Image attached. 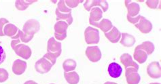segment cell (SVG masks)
I'll return each mask as SVG.
<instances>
[{
	"instance_id": "cell-1",
	"label": "cell",
	"mask_w": 161,
	"mask_h": 84,
	"mask_svg": "<svg viewBox=\"0 0 161 84\" xmlns=\"http://www.w3.org/2000/svg\"><path fill=\"white\" fill-rule=\"evenodd\" d=\"M69 25L65 21L59 20L54 24V37L58 41L64 40L67 37V30Z\"/></svg>"
},
{
	"instance_id": "cell-2",
	"label": "cell",
	"mask_w": 161,
	"mask_h": 84,
	"mask_svg": "<svg viewBox=\"0 0 161 84\" xmlns=\"http://www.w3.org/2000/svg\"><path fill=\"white\" fill-rule=\"evenodd\" d=\"M84 39L87 44H97L99 42V31L98 29L88 27L84 31Z\"/></svg>"
},
{
	"instance_id": "cell-3",
	"label": "cell",
	"mask_w": 161,
	"mask_h": 84,
	"mask_svg": "<svg viewBox=\"0 0 161 84\" xmlns=\"http://www.w3.org/2000/svg\"><path fill=\"white\" fill-rule=\"evenodd\" d=\"M40 29V24L37 20L29 19L25 23L23 27V32L29 36L34 37Z\"/></svg>"
},
{
	"instance_id": "cell-4",
	"label": "cell",
	"mask_w": 161,
	"mask_h": 84,
	"mask_svg": "<svg viewBox=\"0 0 161 84\" xmlns=\"http://www.w3.org/2000/svg\"><path fill=\"white\" fill-rule=\"evenodd\" d=\"M14 52L21 58L28 60L31 56V50L28 45L23 44H18L12 47Z\"/></svg>"
},
{
	"instance_id": "cell-5",
	"label": "cell",
	"mask_w": 161,
	"mask_h": 84,
	"mask_svg": "<svg viewBox=\"0 0 161 84\" xmlns=\"http://www.w3.org/2000/svg\"><path fill=\"white\" fill-rule=\"evenodd\" d=\"M53 66L52 63L43 56L36 62L35 69L37 73L45 74L48 73L51 70Z\"/></svg>"
},
{
	"instance_id": "cell-6",
	"label": "cell",
	"mask_w": 161,
	"mask_h": 84,
	"mask_svg": "<svg viewBox=\"0 0 161 84\" xmlns=\"http://www.w3.org/2000/svg\"><path fill=\"white\" fill-rule=\"evenodd\" d=\"M100 7L102 8L103 12H107L108 10V3L104 0H87L84 3V9L87 11H91L92 8Z\"/></svg>"
},
{
	"instance_id": "cell-7",
	"label": "cell",
	"mask_w": 161,
	"mask_h": 84,
	"mask_svg": "<svg viewBox=\"0 0 161 84\" xmlns=\"http://www.w3.org/2000/svg\"><path fill=\"white\" fill-rule=\"evenodd\" d=\"M125 77L128 84H138L141 80V77L138 73V70L133 67L126 69Z\"/></svg>"
},
{
	"instance_id": "cell-8",
	"label": "cell",
	"mask_w": 161,
	"mask_h": 84,
	"mask_svg": "<svg viewBox=\"0 0 161 84\" xmlns=\"http://www.w3.org/2000/svg\"><path fill=\"white\" fill-rule=\"evenodd\" d=\"M86 56L91 62H97L101 60V52L98 46H89L86 50Z\"/></svg>"
},
{
	"instance_id": "cell-9",
	"label": "cell",
	"mask_w": 161,
	"mask_h": 84,
	"mask_svg": "<svg viewBox=\"0 0 161 84\" xmlns=\"http://www.w3.org/2000/svg\"><path fill=\"white\" fill-rule=\"evenodd\" d=\"M147 73L152 79H159L161 77V69L160 63L154 61L148 65L147 67Z\"/></svg>"
},
{
	"instance_id": "cell-10",
	"label": "cell",
	"mask_w": 161,
	"mask_h": 84,
	"mask_svg": "<svg viewBox=\"0 0 161 84\" xmlns=\"http://www.w3.org/2000/svg\"><path fill=\"white\" fill-rule=\"evenodd\" d=\"M135 26L137 28L140 32L143 34H147L152 30V24L150 20H147L144 16H142L141 18L139 19L138 23L135 24Z\"/></svg>"
},
{
	"instance_id": "cell-11",
	"label": "cell",
	"mask_w": 161,
	"mask_h": 84,
	"mask_svg": "<svg viewBox=\"0 0 161 84\" xmlns=\"http://www.w3.org/2000/svg\"><path fill=\"white\" fill-rule=\"evenodd\" d=\"M125 3L127 8V11H128L127 15H129L130 17H136L137 16H138L139 11H140V6L137 3L129 1V0H126Z\"/></svg>"
},
{
	"instance_id": "cell-12",
	"label": "cell",
	"mask_w": 161,
	"mask_h": 84,
	"mask_svg": "<svg viewBox=\"0 0 161 84\" xmlns=\"http://www.w3.org/2000/svg\"><path fill=\"white\" fill-rule=\"evenodd\" d=\"M27 66V64L26 62L20 59H16L12 65V72L16 75H21L25 73Z\"/></svg>"
},
{
	"instance_id": "cell-13",
	"label": "cell",
	"mask_w": 161,
	"mask_h": 84,
	"mask_svg": "<svg viewBox=\"0 0 161 84\" xmlns=\"http://www.w3.org/2000/svg\"><path fill=\"white\" fill-rule=\"evenodd\" d=\"M61 43L57 41L54 37H50L48 41L47 52L61 54Z\"/></svg>"
},
{
	"instance_id": "cell-14",
	"label": "cell",
	"mask_w": 161,
	"mask_h": 84,
	"mask_svg": "<svg viewBox=\"0 0 161 84\" xmlns=\"http://www.w3.org/2000/svg\"><path fill=\"white\" fill-rule=\"evenodd\" d=\"M90 24L93 27H95L101 29V30L105 33L111 30L112 27H114L111 21L106 18H103L100 20L99 22L90 23Z\"/></svg>"
},
{
	"instance_id": "cell-15",
	"label": "cell",
	"mask_w": 161,
	"mask_h": 84,
	"mask_svg": "<svg viewBox=\"0 0 161 84\" xmlns=\"http://www.w3.org/2000/svg\"><path fill=\"white\" fill-rule=\"evenodd\" d=\"M108 71L109 76L115 79L120 77L122 73V69L121 66L116 62L110 63L108 66Z\"/></svg>"
},
{
	"instance_id": "cell-16",
	"label": "cell",
	"mask_w": 161,
	"mask_h": 84,
	"mask_svg": "<svg viewBox=\"0 0 161 84\" xmlns=\"http://www.w3.org/2000/svg\"><path fill=\"white\" fill-rule=\"evenodd\" d=\"M120 62L122 65H124L125 68L127 69L129 68V67H133L136 69H139V65L137 64L136 62H135L132 56H131L129 54H123L120 56Z\"/></svg>"
},
{
	"instance_id": "cell-17",
	"label": "cell",
	"mask_w": 161,
	"mask_h": 84,
	"mask_svg": "<svg viewBox=\"0 0 161 84\" xmlns=\"http://www.w3.org/2000/svg\"><path fill=\"white\" fill-rule=\"evenodd\" d=\"M105 36L111 43L116 44L121 38V33L116 27H113L111 30L105 33Z\"/></svg>"
},
{
	"instance_id": "cell-18",
	"label": "cell",
	"mask_w": 161,
	"mask_h": 84,
	"mask_svg": "<svg viewBox=\"0 0 161 84\" xmlns=\"http://www.w3.org/2000/svg\"><path fill=\"white\" fill-rule=\"evenodd\" d=\"M136 42L135 37L132 35H130L129 33H121V39L120 43L125 47L130 48L133 46Z\"/></svg>"
},
{
	"instance_id": "cell-19",
	"label": "cell",
	"mask_w": 161,
	"mask_h": 84,
	"mask_svg": "<svg viewBox=\"0 0 161 84\" xmlns=\"http://www.w3.org/2000/svg\"><path fill=\"white\" fill-rule=\"evenodd\" d=\"M103 17V11L99 7L92 8L90 11L89 23L99 22Z\"/></svg>"
},
{
	"instance_id": "cell-20",
	"label": "cell",
	"mask_w": 161,
	"mask_h": 84,
	"mask_svg": "<svg viewBox=\"0 0 161 84\" xmlns=\"http://www.w3.org/2000/svg\"><path fill=\"white\" fill-rule=\"evenodd\" d=\"M19 28L15 26L14 24L11 23L6 24L3 27V33L4 35L10 37L11 38L16 35L19 31Z\"/></svg>"
},
{
	"instance_id": "cell-21",
	"label": "cell",
	"mask_w": 161,
	"mask_h": 84,
	"mask_svg": "<svg viewBox=\"0 0 161 84\" xmlns=\"http://www.w3.org/2000/svg\"><path fill=\"white\" fill-rule=\"evenodd\" d=\"M133 58L135 60L139 63V64H143V63H144L147 60V54L146 52H144L143 50L135 48L133 54Z\"/></svg>"
},
{
	"instance_id": "cell-22",
	"label": "cell",
	"mask_w": 161,
	"mask_h": 84,
	"mask_svg": "<svg viewBox=\"0 0 161 84\" xmlns=\"http://www.w3.org/2000/svg\"><path fill=\"white\" fill-rule=\"evenodd\" d=\"M64 77L69 84H78L80 81L79 75L75 71L64 73Z\"/></svg>"
},
{
	"instance_id": "cell-23",
	"label": "cell",
	"mask_w": 161,
	"mask_h": 84,
	"mask_svg": "<svg viewBox=\"0 0 161 84\" xmlns=\"http://www.w3.org/2000/svg\"><path fill=\"white\" fill-rule=\"evenodd\" d=\"M136 48L143 50L144 52H146L147 53V55H150V54H152L154 52L155 50V46L151 41H144L142 44L137 45Z\"/></svg>"
},
{
	"instance_id": "cell-24",
	"label": "cell",
	"mask_w": 161,
	"mask_h": 84,
	"mask_svg": "<svg viewBox=\"0 0 161 84\" xmlns=\"http://www.w3.org/2000/svg\"><path fill=\"white\" fill-rule=\"evenodd\" d=\"M55 14L57 16V20L58 21L59 20H63L65 21V22L68 24V25H71L73 23V17L71 16V13L69 14H65V13H61V12H59L57 8L56 12H55Z\"/></svg>"
},
{
	"instance_id": "cell-25",
	"label": "cell",
	"mask_w": 161,
	"mask_h": 84,
	"mask_svg": "<svg viewBox=\"0 0 161 84\" xmlns=\"http://www.w3.org/2000/svg\"><path fill=\"white\" fill-rule=\"evenodd\" d=\"M76 66H77V63L74 60L71 59V58H68V59L65 60L63 63V68L65 73L74 71Z\"/></svg>"
},
{
	"instance_id": "cell-26",
	"label": "cell",
	"mask_w": 161,
	"mask_h": 84,
	"mask_svg": "<svg viewBox=\"0 0 161 84\" xmlns=\"http://www.w3.org/2000/svg\"><path fill=\"white\" fill-rule=\"evenodd\" d=\"M33 38V37L27 35L26 34H25V33L23 32V31H21L20 29H19L17 34H16V35L14 36V37H12V39H19L20 41L23 42V43H28V42L30 41Z\"/></svg>"
},
{
	"instance_id": "cell-27",
	"label": "cell",
	"mask_w": 161,
	"mask_h": 84,
	"mask_svg": "<svg viewBox=\"0 0 161 84\" xmlns=\"http://www.w3.org/2000/svg\"><path fill=\"white\" fill-rule=\"evenodd\" d=\"M37 1H16L15 2V7L16 9L20 11H23L27 9V8L31 5V4L36 2Z\"/></svg>"
},
{
	"instance_id": "cell-28",
	"label": "cell",
	"mask_w": 161,
	"mask_h": 84,
	"mask_svg": "<svg viewBox=\"0 0 161 84\" xmlns=\"http://www.w3.org/2000/svg\"><path fill=\"white\" fill-rule=\"evenodd\" d=\"M57 9L59 12H61V13H65V14L71 13V9H70V8H69L66 6L64 0H61V1H59L58 2Z\"/></svg>"
},
{
	"instance_id": "cell-29",
	"label": "cell",
	"mask_w": 161,
	"mask_h": 84,
	"mask_svg": "<svg viewBox=\"0 0 161 84\" xmlns=\"http://www.w3.org/2000/svg\"><path fill=\"white\" fill-rule=\"evenodd\" d=\"M61 54H58V53H50V52H47L45 55L44 56V58H46V59L48 60L50 62L52 63L53 65H54L55 63L57 62V58L61 56Z\"/></svg>"
},
{
	"instance_id": "cell-30",
	"label": "cell",
	"mask_w": 161,
	"mask_h": 84,
	"mask_svg": "<svg viewBox=\"0 0 161 84\" xmlns=\"http://www.w3.org/2000/svg\"><path fill=\"white\" fill-rule=\"evenodd\" d=\"M84 1H80V0H65V3L66 6L70 9L71 8H75L77 7L80 3H83Z\"/></svg>"
},
{
	"instance_id": "cell-31",
	"label": "cell",
	"mask_w": 161,
	"mask_h": 84,
	"mask_svg": "<svg viewBox=\"0 0 161 84\" xmlns=\"http://www.w3.org/2000/svg\"><path fill=\"white\" fill-rule=\"evenodd\" d=\"M9 74L8 71L3 68H0V83H3L8 80Z\"/></svg>"
},
{
	"instance_id": "cell-32",
	"label": "cell",
	"mask_w": 161,
	"mask_h": 84,
	"mask_svg": "<svg viewBox=\"0 0 161 84\" xmlns=\"http://www.w3.org/2000/svg\"><path fill=\"white\" fill-rule=\"evenodd\" d=\"M160 3L159 0H147L146 3L148 8L150 9H156L158 8V5Z\"/></svg>"
},
{
	"instance_id": "cell-33",
	"label": "cell",
	"mask_w": 161,
	"mask_h": 84,
	"mask_svg": "<svg viewBox=\"0 0 161 84\" xmlns=\"http://www.w3.org/2000/svg\"><path fill=\"white\" fill-rule=\"evenodd\" d=\"M8 23H9V21H8V20L4 18H0V37L4 36L3 27Z\"/></svg>"
},
{
	"instance_id": "cell-34",
	"label": "cell",
	"mask_w": 161,
	"mask_h": 84,
	"mask_svg": "<svg viewBox=\"0 0 161 84\" xmlns=\"http://www.w3.org/2000/svg\"><path fill=\"white\" fill-rule=\"evenodd\" d=\"M141 17H142L141 15H138L136 16V17H130V16H129V15H127V20H128L129 22L131 24H135L138 23V21L141 18Z\"/></svg>"
},
{
	"instance_id": "cell-35",
	"label": "cell",
	"mask_w": 161,
	"mask_h": 84,
	"mask_svg": "<svg viewBox=\"0 0 161 84\" xmlns=\"http://www.w3.org/2000/svg\"><path fill=\"white\" fill-rule=\"evenodd\" d=\"M6 58V54L2 46L0 45V65H2Z\"/></svg>"
},
{
	"instance_id": "cell-36",
	"label": "cell",
	"mask_w": 161,
	"mask_h": 84,
	"mask_svg": "<svg viewBox=\"0 0 161 84\" xmlns=\"http://www.w3.org/2000/svg\"><path fill=\"white\" fill-rule=\"evenodd\" d=\"M24 84H38V83H36L35 81L29 80V81H26V82H25Z\"/></svg>"
},
{
	"instance_id": "cell-37",
	"label": "cell",
	"mask_w": 161,
	"mask_h": 84,
	"mask_svg": "<svg viewBox=\"0 0 161 84\" xmlns=\"http://www.w3.org/2000/svg\"><path fill=\"white\" fill-rule=\"evenodd\" d=\"M104 84H118L117 83H115V82H111V81H107L105 82Z\"/></svg>"
},
{
	"instance_id": "cell-38",
	"label": "cell",
	"mask_w": 161,
	"mask_h": 84,
	"mask_svg": "<svg viewBox=\"0 0 161 84\" xmlns=\"http://www.w3.org/2000/svg\"><path fill=\"white\" fill-rule=\"evenodd\" d=\"M150 84H160V83H151Z\"/></svg>"
},
{
	"instance_id": "cell-39",
	"label": "cell",
	"mask_w": 161,
	"mask_h": 84,
	"mask_svg": "<svg viewBox=\"0 0 161 84\" xmlns=\"http://www.w3.org/2000/svg\"><path fill=\"white\" fill-rule=\"evenodd\" d=\"M50 84H54V83H50Z\"/></svg>"
}]
</instances>
